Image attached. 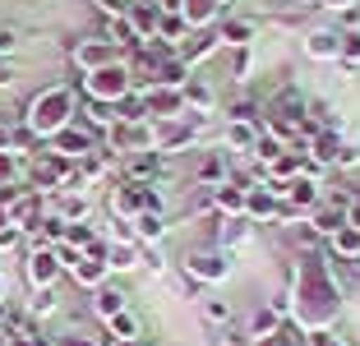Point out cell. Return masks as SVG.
Segmentation results:
<instances>
[{
    "mask_svg": "<svg viewBox=\"0 0 360 346\" xmlns=\"http://www.w3.org/2000/svg\"><path fill=\"white\" fill-rule=\"evenodd\" d=\"M65 125H75V93L70 88H46V93L32 97V106H28L32 134H60Z\"/></svg>",
    "mask_w": 360,
    "mask_h": 346,
    "instance_id": "1",
    "label": "cell"
},
{
    "mask_svg": "<svg viewBox=\"0 0 360 346\" xmlns=\"http://www.w3.org/2000/svg\"><path fill=\"white\" fill-rule=\"evenodd\" d=\"M84 84H88V93H93V102H106V106L125 102V97L134 93V84H129V65H120V60H111V65H102V70H93Z\"/></svg>",
    "mask_w": 360,
    "mask_h": 346,
    "instance_id": "2",
    "label": "cell"
},
{
    "mask_svg": "<svg viewBox=\"0 0 360 346\" xmlns=\"http://www.w3.org/2000/svg\"><path fill=\"white\" fill-rule=\"evenodd\" d=\"M106 143L116 148V153H125V158H134V153H153L158 139H153V129L143 120H116V125L106 129Z\"/></svg>",
    "mask_w": 360,
    "mask_h": 346,
    "instance_id": "3",
    "label": "cell"
},
{
    "mask_svg": "<svg viewBox=\"0 0 360 346\" xmlns=\"http://www.w3.org/2000/svg\"><path fill=\"white\" fill-rule=\"evenodd\" d=\"M28 176H32V185H37V189H65V185H70V158L51 153V158H42Z\"/></svg>",
    "mask_w": 360,
    "mask_h": 346,
    "instance_id": "4",
    "label": "cell"
},
{
    "mask_svg": "<svg viewBox=\"0 0 360 346\" xmlns=\"http://www.w3.org/2000/svg\"><path fill=\"white\" fill-rule=\"evenodd\" d=\"M106 268H111V263H106V245H102V250H93V254H79V259L70 263L75 282H79V286H93V291L106 282Z\"/></svg>",
    "mask_w": 360,
    "mask_h": 346,
    "instance_id": "5",
    "label": "cell"
},
{
    "mask_svg": "<svg viewBox=\"0 0 360 346\" xmlns=\"http://www.w3.org/2000/svg\"><path fill=\"white\" fill-rule=\"evenodd\" d=\"M277 194H286L282 208H291V212H300V208H319V185H314V176H305V171H300V176H291L282 189H277Z\"/></svg>",
    "mask_w": 360,
    "mask_h": 346,
    "instance_id": "6",
    "label": "cell"
},
{
    "mask_svg": "<svg viewBox=\"0 0 360 346\" xmlns=\"http://www.w3.org/2000/svg\"><path fill=\"white\" fill-rule=\"evenodd\" d=\"M153 42H162L167 51H180V46L190 42V23L180 19V10H162L158 32H153Z\"/></svg>",
    "mask_w": 360,
    "mask_h": 346,
    "instance_id": "7",
    "label": "cell"
},
{
    "mask_svg": "<svg viewBox=\"0 0 360 346\" xmlns=\"http://www.w3.org/2000/svg\"><path fill=\"white\" fill-rule=\"evenodd\" d=\"M185 268H190V277H194V282H222V277L231 273L222 254H208V250L190 254V259H185Z\"/></svg>",
    "mask_w": 360,
    "mask_h": 346,
    "instance_id": "8",
    "label": "cell"
},
{
    "mask_svg": "<svg viewBox=\"0 0 360 346\" xmlns=\"http://www.w3.org/2000/svg\"><path fill=\"white\" fill-rule=\"evenodd\" d=\"M56 273H60V254H56V250H37L28 259V282L37 286V291H51Z\"/></svg>",
    "mask_w": 360,
    "mask_h": 346,
    "instance_id": "9",
    "label": "cell"
},
{
    "mask_svg": "<svg viewBox=\"0 0 360 346\" xmlns=\"http://www.w3.org/2000/svg\"><path fill=\"white\" fill-rule=\"evenodd\" d=\"M75 60L84 65L88 74H93V70H102V65L116 60V46L106 42V37H88V42H79V46H75Z\"/></svg>",
    "mask_w": 360,
    "mask_h": 346,
    "instance_id": "10",
    "label": "cell"
},
{
    "mask_svg": "<svg viewBox=\"0 0 360 346\" xmlns=\"http://www.w3.org/2000/svg\"><path fill=\"white\" fill-rule=\"evenodd\" d=\"M158 19H162L158 0H134V10H129V28H134L139 42H153V32H158Z\"/></svg>",
    "mask_w": 360,
    "mask_h": 346,
    "instance_id": "11",
    "label": "cell"
},
{
    "mask_svg": "<svg viewBox=\"0 0 360 346\" xmlns=\"http://www.w3.org/2000/svg\"><path fill=\"white\" fill-rule=\"evenodd\" d=\"M51 139H56V153H60V158H88V153H93V134L79 129V125H65L60 134H51Z\"/></svg>",
    "mask_w": 360,
    "mask_h": 346,
    "instance_id": "12",
    "label": "cell"
},
{
    "mask_svg": "<svg viewBox=\"0 0 360 346\" xmlns=\"http://www.w3.org/2000/svg\"><path fill=\"white\" fill-rule=\"evenodd\" d=\"M245 212H250V217H259V222H268V217H277V212H282V203H277V194L268 185H255V189H245Z\"/></svg>",
    "mask_w": 360,
    "mask_h": 346,
    "instance_id": "13",
    "label": "cell"
},
{
    "mask_svg": "<svg viewBox=\"0 0 360 346\" xmlns=\"http://www.w3.org/2000/svg\"><path fill=\"white\" fill-rule=\"evenodd\" d=\"M111 212L134 222L139 212H143V185H120L116 194H111Z\"/></svg>",
    "mask_w": 360,
    "mask_h": 346,
    "instance_id": "14",
    "label": "cell"
},
{
    "mask_svg": "<svg viewBox=\"0 0 360 346\" xmlns=\"http://www.w3.org/2000/svg\"><path fill=\"white\" fill-rule=\"evenodd\" d=\"M120 309H125V291L120 286H97L93 291V314L97 319H116Z\"/></svg>",
    "mask_w": 360,
    "mask_h": 346,
    "instance_id": "15",
    "label": "cell"
},
{
    "mask_svg": "<svg viewBox=\"0 0 360 346\" xmlns=\"http://www.w3.org/2000/svg\"><path fill=\"white\" fill-rule=\"evenodd\" d=\"M125 171H129V185H148V180L162 171V158L158 153H134V158L125 162Z\"/></svg>",
    "mask_w": 360,
    "mask_h": 346,
    "instance_id": "16",
    "label": "cell"
},
{
    "mask_svg": "<svg viewBox=\"0 0 360 346\" xmlns=\"http://www.w3.org/2000/svg\"><path fill=\"white\" fill-rule=\"evenodd\" d=\"M309 226H314L319 236H333V231L347 226V208H338V203H319L314 217H309Z\"/></svg>",
    "mask_w": 360,
    "mask_h": 346,
    "instance_id": "17",
    "label": "cell"
},
{
    "mask_svg": "<svg viewBox=\"0 0 360 346\" xmlns=\"http://www.w3.org/2000/svg\"><path fill=\"white\" fill-rule=\"evenodd\" d=\"M212 14H222V5H217V0H180V19L190 23V28L212 23Z\"/></svg>",
    "mask_w": 360,
    "mask_h": 346,
    "instance_id": "18",
    "label": "cell"
},
{
    "mask_svg": "<svg viewBox=\"0 0 360 346\" xmlns=\"http://www.w3.org/2000/svg\"><path fill=\"white\" fill-rule=\"evenodd\" d=\"M305 51L314 56V60H338V56H342V37H338V32H309Z\"/></svg>",
    "mask_w": 360,
    "mask_h": 346,
    "instance_id": "19",
    "label": "cell"
},
{
    "mask_svg": "<svg viewBox=\"0 0 360 346\" xmlns=\"http://www.w3.org/2000/svg\"><path fill=\"white\" fill-rule=\"evenodd\" d=\"M56 217H60L65 226L84 222L88 217V199H84V194H75V189H70V194H60V199H56Z\"/></svg>",
    "mask_w": 360,
    "mask_h": 346,
    "instance_id": "20",
    "label": "cell"
},
{
    "mask_svg": "<svg viewBox=\"0 0 360 346\" xmlns=\"http://www.w3.org/2000/svg\"><path fill=\"white\" fill-rule=\"evenodd\" d=\"M328 245H333V254H338V259H360V226H342V231H333Z\"/></svg>",
    "mask_w": 360,
    "mask_h": 346,
    "instance_id": "21",
    "label": "cell"
},
{
    "mask_svg": "<svg viewBox=\"0 0 360 346\" xmlns=\"http://www.w3.org/2000/svg\"><path fill=\"white\" fill-rule=\"evenodd\" d=\"M277 328H282V314H277L273 305H268V309H255V319H250V342H264Z\"/></svg>",
    "mask_w": 360,
    "mask_h": 346,
    "instance_id": "22",
    "label": "cell"
},
{
    "mask_svg": "<svg viewBox=\"0 0 360 346\" xmlns=\"http://www.w3.org/2000/svg\"><path fill=\"white\" fill-rule=\"evenodd\" d=\"M134 236H139L143 245L162 241V236H167V222H162V212H139V217H134Z\"/></svg>",
    "mask_w": 360,
    "mask_h": 346,
    "instance_id": "23",
    "label": "cell"
},
{
    "mask_svg": "<svg viewBox=\"0 0 360 346\" xmlns=\"http://www.w3.org/2000/svg\"><path fill=\"white\" fill-rule=\"evenodd\" d=\"M212 208L217 212H245V189L240 185H217V194H212Z\"/></svg>",
    "mask_w": 360,
    "mask_h": 346,
    "instance_id": "24",
    "label": "cell"
},
{
    "mask_svg": "<svg viewBox=\"0 0 360 346\" xmlns=\"http://www.w3.org/2000/svg\"><path fill=\"white\" fill-rule=\"evenodd\" d=\"M226 143L231 148H255L259 143V129H255V120H231V125H226Z\"/></svg>",
    "mask_w": 360,
    "mask_h": 346,
    "instance_id": "25",
    "label": "cell"
},
{
    "mask_svg": "<svg viewBox=\"0 0 360 346\" xmlns=\"http://www.w3.org/2000/svg\"><path fill=\"white\" fill-rule=\"evenodd\" d=\"M180 102L194 106V111H212V88H203V84H194V79H185V84H180Z\"/></svg>",
    "mask_w": 360,
    "mask_h": 346,
    "instance_id": "26",
    "label": "cell"
},
{
    "mask_svg": "<svg viewBox=\"0 0 360 346\" xmlns=\"http://www.w3.org/2000/svg\"><path fill=\"white\" fill-rule=\"evenodd\" d=\"M111 323V342H139V319L129 309H120L116 319H106Z\"/></svg>",
    "mask_w": 360,
    "mask_h": 346,
    "instance_id": "27",
    "label": "cell"
},
{
    "mask_svg": "<svg viewBox=\"0 0 360 346\" xmlns=\"http://www.w3.org/2000/svg\"><path fill=\"white\" fill-rule=\"evenodd\" d=\"M250 37H255V28H250L245 19H226L222 23V42L226 46H250Z\"/></svg>",
    "mask_w": 360,
    "mask_h": 346,
    "instance_id": "28",
    "label": "cell"
},
{
    "mask_svg": "<svg viewBox=\"0 0 360 346\" xmlns=\"http://www.w3.org/2000/svg\"><path fill=\"white\" fill-rule=\"evenodd\" d=\"M199 180L203 185H226V162L222 158H203L199 162Z\"/></svg>",
    "mask_w": 360,
    "mask_h": 346,
    "instance_id": "29",
    "label": "cell"
},
{
    "mask_svg": "<svg viewBox=\"0 0 360 346\" xmlns=\"http://www.w3.org/2000/svg\"><path fill=\"white\" fill-rule=\"evenodd\" d=\"M19 176H23V167H19V153H0V189H10Z\"/></svg>",
    "mask_w": 360,
    "mask_h": 346,
    "instance_id": "30",
    "label": "cell"
},
{
    "mask_svg": "<svg viewBox=\"0 0 360 346\" xmlns=\"http://www.w3.org/2000/svg\"><path fill=\"white\" fill-rule=\"evenodd\" d=\"M139 259V241L134 245H116V250H106V263H111V268H129V263H134Z\"/></svg>",
    "mask_w": 360,
    "mask_h": 346,
    "instance_id": "31",
    "label": "cell"
},
{
    "mask_svg": "<svg viewBox=\"0 0 360 346\" xmlns=\"http://www.w3.org/2000/svg\"><path fill=\"white\" fill-rule=\"evenodd\" d=\"M255 153H259V162H268V167H273V162L286 153V143H282V139H259V143H255Z\"/></svg>",
    "mask_w": 360,
    "mask_h": 346,
    "instance_id": "32",
    "label": "cell"
},
{
    "mask_svg": "<svg viewBox=\"0 0 360 346\" xmlns=\"http://www.w3.org/2000/svg\"><path fill=\"white\" fill-rule=\"evenodd\" d=\"M199 309H203L208 323H226V319H231V305H226V300H203Z\"/></svg>",
    "mask_w": 360,
    "mask_h": 346,
    "instance_id": "33",
    "label": "cell"
},
{
    "mask_svg": "<svg viewBox=\"0 0 360 346\" xmlns=\"http://www.w3.org/2000/svg\"><path fill=\"white\" fill-rule=\"evenodd\" d=\"M338 60L360 65V32H347V37H342V56H338Z\"/></svg>",
    "mask_w": 360,
    "mask_h": 346,
    "instance_id": "34",
    "label": "cell"
},
{
    "mask_svg": "<svg viewBox=\"0 0 360 346\" xmlns=\"http://www.w3.org/2000/svg\"><path fill=\"white\" fill-rule=\"evenodd\" d=\"M14 46H19V32H14L10 23H0V56H10Z\"/></svg>",
    "mask_w": 360,
    "mask_h": 346,
    "instance_id": "35",
    "label": "cell"
},
{
    "mask_svg": "<svg viewBox=\"0 0 360 346\" xmlns=\"http://www.w3.org/2000/svg\"><path fill=\"white\" fill-rule=\"evenodd\" d=\"M32 309H37V314H51V309H56V295H51V291H37Z\"/></svg>",
    "mask_w": 360,
    "mask_h": 346,
    "instance_id": "36",
    "label": "cell"
},
{
    "mask_svg": "<svg viewBox=\"0 0 360 346\" xmlns=\"http://www.w3.org/2000/svg\"><path fill=\"white\" fill-rule=\"evenodd\" d=\"M10 245H19V226H5V231H0V250H10Z\"/></svg>",
    "mask_w": 360,
    "mask_h": 346,
    "instance_id": "37",
    "label": "cell"
},
{
    "mask_svg": "<svg viewBox=\"0 0 360 346\" xmlns=\"http://www.w3.org/2000/svg\"><path fill=\"white\" fill-rule=\"evenodd\" d=\"M323 5H328V10H351L356 0H323Z\"/></svg>",
    "mask_w": 360,
    "mask_h": 346,
    "instance_id": "38",
    "label": "cell"
},
{
    "mask_svg": "<svg viewBox=\"0 0 360 346\" xmlns=\"http://www.w3.org/2000/svg\"><path fill=\"white\" fill-rule=\"evenodd\" d=\"M5 226H14V222H10V208H0V231H5Z\"/></svg>",
    "mask_w": 360,
    "mask_h": 346,
    "instance_id": "39",
    "label": "cell"
},
{
    "mask_svg": "<svg viewBox=\"0 0 360 346\" xmlns=\"http://www.w3.org/2000/svg\"><path fill=\"white\" fill-rule=\"evenodd\" d=\"M0 346H10V333H5V328H0Z\"/></svg>",
    "mask_w": 360,
    "mask_h": 346,
    "instance_id": "40",
    "label": "cell"
},
{
    "mask_svg": "<svg viewBox=\"0 0 360 346\" xmlns=\"http://www.w3.org/2000/svg\"><path fill=\"white\" fill-rule=\"evenodd\" d=\"M5 314H10V309H5V300H0V323H5Z\"/></svg>",
    "mask_w": 360,
    "mask_h": 346,
    "instance_id": "41",
    "label": "cell"
},
{
    "mask_svg": "<svg viewBox=\"0 0 360 346\" xmlns=\"http://www.w3.org/2000/svg\"><path fill=\"white\" fill-rule=\"evenodd\" d=\"M111 346H134V342H111Z\"/></svg>",
    "mask_w": 360,
    "mask_h": 346,
    "instance_id": "42",
    "label": "cell"
},
{
    "mask_svg": "<svg viewBox=\"0 0 360 346\" xmlns=\"http://www.w3.org/2000/svg\"><path fill=\"white\" fill-rule=\"evenodd\" d=\"M0 291H5V282H0Z\"/></svg>",
    "mask_w": 360,
    "mask_h": 346,
    "instance_id": "43",
    "label": "cell"
}]
</instances>
